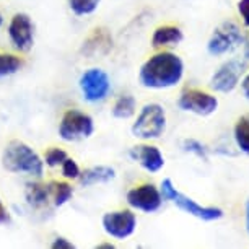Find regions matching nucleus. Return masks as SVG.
<instances>
[{
    "label": "nucleus",
    "instance_id": "14",
    "mask_svg": "<svg viewBox=\"0 0 249 249\" xmlns=\"http://www.w3.org/2000/svg\"><path fill=\"white\" fill-rule=\"evenodd\" d=\"M130 158L140 163V166L148 173H157L164 166V158L160 148L153 145H137L130 148Z\"/></svg>",
    "mask_w": 249,
    "mask_h": 249
},
{
    "label": "nucleus",
    "instance_id": "10",
    "mask_svg": "<svg viewBox=\"0 0 249 249\" xmlns=\"http://www.w3.org/2000/svg\"><path fill=\"white\" fill-rule=\"evenodd\" d=\"M178 105L182 111L194 112L197 116H210L217 111L218 100L207 91L189 88V90H184L181 93Z\"/></svg>",
    "mask_w": 249,
    "mask_h": 249
},
{
    "label": "nucleus",
    "instance_id": "12",
    "mask_svg": "<svg viewBox=\"0 0 249 249\" xmlns=\"http://www.w3.org/2000/svg\"><path fill=\"white\" fill-rule=\"evenodd\" d=\"M163 197L153 184H142L127 192V204L135 210L153 213L161 207Z\"/></svg>",
    "mask_w": 249,
    "mask_h": 249
},
{
    "label": "nucleus",
    "instance_id": "13",
    "mask_svg": "<svg viewBox=\"0 0 249 249\" xmlns=\"http://www.w3.org/2000/svg\"><path fill=\"white\" fill-rule=\"evenodd\" d=\"M112 49V36L106 28H93L82 44V54L88 59L106 55Z\"/></svg>",
    "mask_w": 249,
    "mask_h": 249
},
{
    "label": "nucleus",
    "instance_id": "23",
    "mask_svg": "<svg viewBox=\"0 0 249 249\" xmlns=\"http://www.w3.org/2000/svg\"><path fill=\"white\" fill-rule=\"evenodd\" d=\"M67 157H69L67 152H64L62 148H55L54 147V148H49L48 152H46L44 163L48 164L49 168H55V166H60Z\"/></svg>",
    "mask_w": 249,
    "mask_h": 249
},
{
    "label": "nucleus",
    "instance_id": "4",
    "mask_svg": "<svg viewBox=\"0 0 249 249\" xmlns=\"http://www.w3.org/2000/svg\"><path fill=\"white\" fill-rule=\"evenodd\" d=\"M160 192H161L163 200L175 202L181 210H184L186 213L192 215V217L205 220V222H213V220H218L223 217V210L218 209V207H202L197 204L196 200H192L191 197L178 192L176 187L173 186L171 179H163L161 191Z\"/></svg>",
    "mask_w": 249,
    "mask_h": 249
},
{
    "label": "nucleus",
    "instance_id": "20",
    "mask_svg": "<svg viewBox=\"0 0 249 249\" xmlns=\"http://www.w3.org/2000/svg\"><path fill=\"white\" fill-rule=\"evenodd\" d=\"M234 140L241 152L249 155V116H241L234 125Z\"/></svg>",
    "mask_w": 249,
    "mask_h": 249
},
{
    "label": "nucleus",
    "instance_id": "28",
    "mask_svg": "<svg viewBox=\"0 0 249 249\" xmlns=\"http://www.w3.org/2000/svg\"><path fill=\"white\" fill-rule=\"evenodd\" d=\"M8 222H10V217H8V212H7L5 205H3V202L0 200V225L8 223Z\"/></svg>",
    "mask_w": 249,
    "mask_h": 249
},
{
    "label": "nucleus",
    "instance_id": "9",
    "mask_svg": "<svg viewBox=\"0 0 249 249\" xmlns=\"http://www.w3.org/2000/svg\"><path fill=\"white\" fill-rule=\"evenodd\" d=\"M101 225L107 236L125 239L135 231L137 218L130 210H116V212H107L103 215Z\"/></svg>",
    "mask_w": 249,
    "mask_h": 249
},
{
    "label": "nucleus",
    "instance_id": "29",
    "mask_svg": "<svg viewBox=\"0 0 249 249\" xmlns=\"http://www.w3.org/2000/svg\"><path fill=\"white\" fill-rule=\"evenodd\" d=\"M243 93H244V96L248 98L249 100V73L246 75V77H244V80H243Z\"/></svg>",
    "mask_w": 249,
    "mask_h": 249
},
{
    "label": "nucleus",
    "instance_id": "30",
    "mask_svg": "<svg viewBox=\"0 0 249 249\" xmlns=\"http://www.w3.org/2000/svg\"><path fill=\"white\" fill-rule=\"evenodd\" d=\"M244 57H246V60H249V36H248L246 43H244Z\"/></svg>",
    "mask_w": 249,
    "mask_h": 249
},
{
    "label": "nucleus",
    "instance_id": "15",
    "mask_svg": "<svg viewBox=\"0 0 249 249\" xmlns=\"http://www.w3.org/2000/svg\"><path fill=\"white\" fill-rule=\"evenodd\" d=\"M114 178H116L114 168L100 164V166H91L83 173H80L78 179H80V184L88 187V186H95V184H105V182L112 181Z\"/></svg>",
    "mask_w": 249,
    "mask_h": 249
},
{
    "label": "nucleus",
    "instance_id": "25",
    "mask_svg": "<svg viewBox=\"0 0 249 249\" xmlns=\"http://www.w3.org/2000/svg\"><path fill=\"white\" fill-rule=\"evenodd\" d=\"M62 166V175L64 178H67V179H78V176H80V168H78V164L77 161H75L73 158H65L64 160V163L60 164Z\"/></svg>",
    "mask_w": 249,
    "mask_h": 249
},
{
    "label": "nucleus",
    "instance_id": "16",
    "mask_svg": "<svg viewBox=\"0 0 249 249\" xmlns=\"http://www.w3.org/2000/svg\"><path fill=\"white\" fill-rule=\"evenodd\" d=\"M182 35L181 28L175 26V25H163L158 26L157 30L153 31L152 36V46L153 48H164V46H176L182 41Z\"/></svg>",
    "mask_w": 249,
    "mask_h": 249
},
{
    "label": "nucleus",
    "instance_id": "11",
    "mask_svg": "<svg viewBox=\"0 0 249 249\" xmlns=\"http://www.w3.org/2000/svg\"><path fill=\"white\" fill-rule=\"evenodd\" d=\"M244 69H246V62L239 59H231L225 62L217 72L210 78V87L215 91L220 93H230L236 88L239 78L243 77Z\"/></svg>",
    "mask_w": 249,
    "mask_h": 249
},
{
    "label": "nucleus",
    "instance_id": "21",
    "mask_svg": "<svg viewBox=\"0 0 249 249\" xmlns=\"http://www.w3.org/2000/svg\"><path fill=\"white\" fill-rule=\"evenodd\" d=\"M23 65V60L13 54H0V78L17 73Z\"/></svg>",
    "mask_w": 249,
    "mask_h": 249
},
{
    "label": "nucleus",
    "instance_id": "18",
    "mask_svg": "<svg viewBox=\"0 0 249 249\" xmlns=\"http://www.w3.org/2000/svg\"><path fill=\"white\" fill-rule=\"evenodd\" d=\"M135 107H137V101L132 95H122L112 106V116L116 119H129L135 114Z\"/></svg>",
    "mask_w": 249,
    "mask_h": 249
},
{
    "label": "nucleus",
    "instance_id": "5",
    "mask_svg": "<svg viewBox=\"0 0 249 249\" xmlns=\"http://www.w3.org/2000/svg\"><path fill=\"white\" fill-rule=\"evenodd\" d=\"M95 132V121L90 114L78 109H69L60 119L59 135L65 142L90 139Z\"/></svg>",
    "mask_w": 249,
    "mask_h": 249
},
{
    "label": "nucleus",
    "instance_id": "3",
    "mask_svg": "<svg viewBox=\"0 0 249 249\" xmlns=\"http://www.w3.org/2000/svg\"><path fill=\"white\" fill-rule=\"evenodd\" d=\"M166 129V112L158 103H148L140 109V114L132 124V135L142 140L160 139Z\"/></svg>",
    "mask_w": 249,
    "mask_h": 249
},
{
    "label": "nucleus",
    "instance_id": "26",
    "mask_svg": "<svg viewBox=\"0 0 249 249\" xmlns=\"http://www.w3.org/2000/svg\"><path fill=\"white\" fill-rule=\"evenodd\" d=\"M238 12L241 15L244 25L249 28V0H239L238 2Z\"/></svg>",
    "mask_w": 249,
    "mask_h": 249
},
{
    "label": "nucleus",
    "instance_id": "32",
    "mask_svg": "<svg viewBox=\"0 0 249 249\" xmlns=\"http://www.w3.org/2000/svg\"><path fill=\"white\" fill-rule=\"evenodd\" d=\"M100 248H114V246H112V244H101Z\"/></svg>",
    "mask_w": 249,
    "mask_h": 249
},
{
    "label": "nucleus",
    "instance_id": "8",
    "mask_svg": "<svg viewBox=\"0 0 249 249\" xmlns=\"http://www.w3.org/2000/svg\"><path fill=\"white\" fill-rule=\"evenodd\" d=\"M8 36L12 44L20 53H30L35 46V26L26 13H15L8 25Z\"/></svg>",
    "mask_w": 249,
    "mask_h": 249
},
{
    "label": "nucleus",
    "instance_id": "17",
    "mask_svg": "<svg viewBox=\"0 0 249 249\" xmlns=\"http://www.w3.org/2000/svg\"><path fill=\"white\" fill-rule=\"evenodd\" d=\"M25 197H26L28 204L31 207H35V209L44 207L51 199L49 186L39 184V182H28L26 189H25Z\"/></svg>",
    "mask_w": 249,
    "mask_h": 249
},
{
    "label": "nucleus",
    "instance_id": "7",
    "mask_svg": "<svg viewBox=\"0 0 249 249\" xmlns=\"http://www.w3.org/2000/svg\"><path fill=\"white\" fill-rule=\"evenodd\" d=\"M243 35L238 25H234L233 21H225L213 31L207 44V51L212 55H223L234 51L239 44H243Z\"/></svg>",
    "mask_w": 249,
    "mask_h": 249
},
{
    "label": "nucleus",
    "instance_id": "33",
    "mask_svg": "<svg viewBox=\"0 0 249 249\" xmlns=\"http://www.w3.org/2000/svg\"><path fill=\"white\" fill-rule=\"evenodd\" d=\"M3 25V17H2V13H0V26Z\"/></svg>",
    "mask_w": 249,
    "mask_h": 249
},
{
    "label": "nucleus",
    "instance_id": "24",
    "mask_svg": "<svg viewBox=\"0 0 249 249\" xmlns=\"http://www.w3.org/2000/svg\"><path fill=\"white\" fill-rule=\"evenodd\" d=\"M182 150H184V152H189V153H194L199 158L207 160V148L199 142V140H196V139L182 140Z\"/></svg>",
    "mask_w": 249,
    "mask_h": 249
},
{
    "label": "nucleus",
    "instance_id": "31",
    "mask_svg": "<svg viewBox=\"0 0 249 249\" xmlns=\"http://www.w3.org/2000/svg\"><path fill=\"white\" fill-rule=\"evenodd\" d=\"M246 228H248V233H249V200L246 202Z\"/></svg>",
    "mask_w": 249,
    "mask_h": 249
},
{
    "label": "nucleus",
    "instance_id": "6",
    "mask_svg": "<svg viewBox=\"0 0 249 249\" xmlns=\"http://www.w3.org/2000/svg\"><path fill=\"white\" fill-rule=\"evenodd\" d=\"M78 88L82 91L83 100L88 103H100L106 100L111 91V80L105 70L91 67L80 75Z\"/></svg>",
    "mask_w": 249,
    "mask_h": 249
},
{
    "label": "nucleus",
    "instance_id": "19",
    "mask_svg": "<svg viewBox=\"0 0 249 249\" xmlns=\"http://www.w3.org/2000/svg\"><path fill=\"white\" fill-rule=\"evenodd\" d=\"M48 186H49V194L53 197L55 207H62L64 204H67V202L72 199L73 189L69 182L54 181V182H49Z\"/></svg>",
    "mask_w": 249,
    "mask_h": 249
},
{
    "label": "nucleus",
    "instance_id": "27",
    "mask_svg": "<svg viewBox=\"0 0 249 249\" xmlns=\"http://www.w3.org/2000/svg\"><path fill=\"white\" fill-rule=\"evenodd\" d=\"M51 248L53 249H73L75 248V244L73 243H70L69 239H65L62 236H59V238H55L53 244H51Z\"/></svg>",
    "mask_w": 249,
    "mask_h": 249
},
{
    "label": "nucleus",
    "instance_id": "1",
    "mask_svg": "<svg viewBox=\"0 0 249 249\" xmlns=\"http://www.w3.org/2000/svg\"><path fill=\"white\" fill-rule=\"evenodd\" d=\"M184 75V64L173 53H158L152 55L140 67V85L152 90L171 88L181 82Z\"/></svg>",
    "mask_w": 249,
    "mask_h": 249
},
{
    "label": "nucleus",
    "instance_id": "2",
    "mask_svg": "<svg viewBox=\"0 0 249 249\" xmlns=\"http://www.w3.org/2000/svg\"><path fill=\"white\" fill-rule=\"evenodd\" d=\"M2 166L8 173L30 176H43L44 160L21 140H10L2 152Z\"/></svg>",
    "mask_w": 249,
    "mask_h": 249
},
{
    "label": "nucleus",
    "instance_id": "22",
    "mask_svg": "<svg viewBox=\"0 0 249 249\" xmlns=\"http://www.w3.org/2000/svg\"><path fill=\"white\" fill-rule=\"evenodd\" d=\"M69 7L77 17H85L91 15L93 12H96V8L100 7L101 0H67Z\"/></svg>",
    "mask_w": 249,
    "mask_h": 249
}]
</instances>
